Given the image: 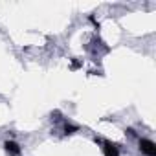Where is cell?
<instances>
[{
	"mask_svg": "<svg viewBox=\"0 0 156 156\" xmlns=\"http://www.w3.org/2000/svg\"><path fill=\"white\" fill-rule=\"evenodd\" d=\"M94 141H96L98 145H101V151H103L105 156H119V147H118V143H114V141H110V140H98V138H94Z\"/></svg>",
	"mask_w": 156,
	"mask_h": 156,
	"instance_id": "obj_1",
	"label": "cell"
},
{
	"mask_svg": "<svg viewBox=\"0 0 156 156\" xmlns=\"http://www.w3.org/2000/svg\"><path fill=\"white\" fill-rule=\"evenodd\" d=\"M138 147L143 156H156V143L149 138H138Z\"/></svg>",
	"mask_w": 156,
	"mask_h": 156,
	"instance_id": "obj_2",
	"label": "cell"
},
{
	"mask_svg": "<svg viewBox=\"0 0 156 156\" xmlns=\"http://www.w3.org/2000/svg\"><path fill=\"white\" fill-rule=\"evenodd\" d=\"M4 151H6L9 156H22V147H20L17 141H13V140L4 141Z\"/></svg>",
	"mask_w": 156,
	"mask_h": 156,
	"instance_id": "obj_3",
	"label": "cell"
},
{
	"mask_svg": "<svg viewBox=\"0 0 156 156\" xmlns=\"http://www.w3.org/2000/svg\"><path fill=\"white\" fill-rule=\"evenodd\" d=\"M77 130H79V125H75V123H72V121H62V134H64V136H72V134H75Z\"/></svg>",
	"mask_w": 156,
	"mask_h": 156,
	"instance_id": "obj_4",
	"label": "cell"
},
{
	"mask_svg": "<svg viewBox=\"0 0 156 156\" xmlns=\"http://www.w3.org/2000/svg\"><path fill=\"white\" fill-rule=\"evenodd\" d=\"M70 68H72V70H79V68H81V61H77V59L73 57V59H72V64H70Z\"/></svg>",
	"mask_w": 156,
	"mask_h": 156,
	"instance_id": "obj_5",
	"label": "cell"
},
{
	"mask_svg": "<svg viewBox=\"0 0 156 156\" xmlns=\"http://www.w3.org/2000/svg\"><path fill=\"white\" fill-rule=\"evenodd\" d=\"M125 134H127V136H130V138H138L136 130H134V129H130V127H129V129H125Z\"/></svg>",
	"mask_w": 156,
	"mask_h": 156,
	"instance_id": "obj_6",
	"label": "cell"
},
{
	"mask_svg": "<svg viewBox=\"0 0 156 156\" xmlns=\"http://www.w3.org/2000/svg\"><path fill=\"white\" fill-rule=\"evenodd\" d=\"M88 20H90V22H92V24L96 26V30H99V28H101V24H99V22L96 20V17H94V15H90V17H88Z\"/></svg>",
	"mask_w": 156,
	"mask_h": 156,
	"instance_id": "obj_7",
	"label": "cell"
}]
</instances>
